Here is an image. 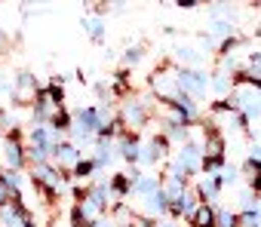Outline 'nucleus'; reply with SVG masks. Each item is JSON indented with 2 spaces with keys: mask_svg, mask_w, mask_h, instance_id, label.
I'll list each match as a JSON object with an SVG mask.
<instances>
[{
  "mask_svg": "<svg viewBox=\"0 0 261 227\" xmlns=\"http://www.w3.org/2000/svg\"><path fill=\"white\" fill-rule=\"evenodd\" d=\"M175 77H178V89H181V95H188V98H194V95H206V89H209L206 77H200V74H194V71H178Z\"/></svg>",
  "mask_w": 261,
  "mask_h": 227,
  "instance_id": "nucleus-1",
  "label": "nucleus"
},
{
  "mask_svg": "<svg viewBox=\"0 0 261 227\" xmlns=\"http://www.w3.org/2000/svg\"><path fill=\"white\" fill-rule=\"evenodd\" d=\"M237 95V104L249 114V117H261V89H249V86H240Z\"/></svg>",
  "mask_w": 261,
  "mask_h": 227,
  "instance_id": "nucleus-2",
  "label": "nucleus"
},
{
  "mask_svg": "<svg viewBox=\"0 0 261 227\" xmlns=\"http://www.w3.org/2000/svg\"><path fill=\"white\" fill-rule=\"evenodd\" d=\"M37 83H34V77L31 74H22L19 77V86L13 89V101L16 104H31V101H37Z\"/></svg>",
  "mask_w": 261,
  "mask_h": 227,
  "instance_id": "nucleus-3",
  "label": "nucleus"
},
{
  "mask_svg": "<svg viewBox=\"0 0 261 227\" xmlns=\"http://www.w3.org/2000/svg\"><path fill=\"white\" fill-rule=\"evenodd\" d=\"M53 163L59 166V172H62V169H77V166H80V151H77L74 145H65V141H62V145L53 151Z\"/></svg>",
  "mask_w": 261,
  "mask_h": 227,
  "instance_id": "nucleus-4",
  "label": "nucleus"
},
{
  "mask_svg": "<svg viewBox=\"0 0 261 227\" xmlns=\"http://www.w3.org/2000/svg\"><path fill=\"white\" fill-rule=\"evenodd\" d=\"M154 92H157L160 98H166V101H172V104H175V98L181 95V89H178V77L157 74V77H154Z\"/></svg>",
  "mask_w": 261,
  "mask_h": 227,
  "instance_id": "nucleus-5",
  "label": "nucleus"
},
{
  "mask_svg": "<svg viewBox=\"0 0 261 227\" xmlns=\"http://www.w3.org/2000/svg\"><path fill=\"white\" fill-rule=\"evenodd\" d=\"M145 117H148L145 104H139V101H129V104L123 107V117H120V123H123V126H133V129H139V126L145 123Z\"/></svg>",
  "mask_w": 261,
  "mask_h": 227,
  "instance_id": "nucleus-6",
  "label": "nucleus"
},
{
  "mask_svg": "<svg viewBox=\"0 0 261 227\" xmlns=\"http://www.w3.org/2000/svg\"><path fill=\"white\" fill-rule=\"evenodd\" d=\"M4 163L16 172V169H22V163H25V157H22V148H19V138L13 135V138H7V145H4Z\"/></svg>",
  "mask_w": 261,
  "mask_h": 227,
  "instance_id": "nucleus-7",
  "label": "nucleus"
},
{
  "mask_svg": "<svg viewBox=\"0 0 261 227\" xmlns=\"http://www.w3.org/2000/svg\"><path fill=\"white\" fill-rule=\"evenodd\" d=\"M215 215H218V209H215L212 203H203V206L194 212L191 224H194V227H215Z\"/></svg>",
  "mask_w": 261,
  "mask_h": 227,
  "instance_id": "nucleus-8",
  "label": "nucleus"
},
{
  "mask_svg": "<svg viewBox=\"0 0 261 227\" xmlns=\"http://www.w3.org/2000/svg\"><path fill=\"white\" fill-rule=\"evenodd\" d=\"M157 190H160V181L151 178V175H145V178L136 181V193H142V196H154Z\"/></svg>",
  "mask_w": 261,
  "mask_h": 227,
  "instance_id": "nucleus-9",
  "label": "nucleus"
},
{
  "mask_svg": "<svg viewBox=\"0 0 261 227\" xmlns=\"http://www.w3.org/2000/svg\"><path fill=\"white\" fill-rule=\"evenodd\" d=\"M237 227H261V212L255 209H246L237 215Z\"/></svg>",
  "mask_w": 261,
  "mask_h": 227,
  "instance_id": "nucleus-10",
  "label": "nucleus"
},
{
  "mask_svg": "<svg viewBox=\"0 0 261 227\" xmlns=\"http://www.w3.org/2000/svg\"><path fill=\"white\" fill-rule=\"evenodd\" d=\"M120 151H123V157H126V160H133V163H136V160H139V154H142V148H139V141H136V138H123V141H120Z\"/></svg>",
  "mask_w": 261,
  "mask_h": 227,
  "instance_id": "nucleus-11",
  "label": "nucleus"
},
{
  "mask_svg": "<svg viewBox=\"0 0 261 227\" xmlns=\"http://www.w3.org/2000/svg\"><path fill=\"white\" fill-rule=\"evenodd\" d=\"M215 227H237V215L227 212V209H218V215H215Z\"/></svg>",
  "mask_w": 261,
  "mask_h": 227,
  "instance_id": "nucleus-12",
  "label": "nucleus"
},
{
  "mask_svg": "<svg viewBox=\"0 0 261 227\" xmlns=\"http://www.w3.org/2000/svg\"><path fill=\"white\" fill-rule=\"evenodd\" d=\"M221 163H224V157H203V169H206V172L221 169Z\"/></svg>",
  "mask_w": 261,
  "mask_h": 227,
  "instance_id": "nucleus-13",
  "label": "nucleus"
},
{
  "mask_svg": "<svg viewBox=\"0 0 261 227\" xmlns=\"http://www.w3.org/2000/svg\"><path fill=\"white\" fill-rule=\"evenodd\" d=\"M249 71L255 74V80H261V55H258V52L249 55Z\"/></svg>",
  "mask_w": 261,
  "mask_h": 227,
  "instance_id": "nucleus-14",
  "label": "nucleus"
},
{
  "mask_svg": "<svg viewBox=\"0 0 261 227\" xmlns=\"http://www.w3.org/2000/svg\"><path fill=\"white\" fill-rule=\"evenodd\" d=\"M86 25H89V34H92L95 40H101V22H98V19H86Z\"/></svg>",
  "mask_w": 261,
  "mask_h": 227,
  "instance_id": "nucleus-15",
  "label": "nucleus"
},
{
  "mask_svg": "<svg viewBox=\"0 0 261 227\" xmlns=\"http://www.w3.org/2000/svg\"><path fill=\"white\" fill-rule=\"evenodd\" d=\"M212 86H215V92H218V95H224V92L230 89V83H227V77H224V74H221V77H215V83H212Z\"/></svg>",
  "mask_w": 261,
  "mask_h": 227,
  "instance_id": "nucleus-16",
  "label": "nucleus"
},
{
  "mask_svg": "<svg viewBox=\"0 0 261 227\" xmlns=\"http://www.w3.org/2000/svg\"><path fill=\"white\" fill-rule=\"evenodd\" d=\"M92 166H95V163H89V160H80V166H77L74 172H77V175L83 178V175H89V172H92Z\"/></svg>",
  "mask_w": 261,
  "mask_h": 227,
  "instance_id": "nucleus-17",
  "label": "nucleus"
},
{
  "mask_svg": "<svg viewBox=\"0 0 261 227\" xmlns=\"http://www.w3.org/2000/svg\"><path fill=\"white\" fill-rule=\"evenodd\" d=\"M139 59H142V52H139V49H126V62H129V65H136Z\"/></svg>",
  "mask_w": 261,
  "mask_h": 227,
  "instance_id": "nucleus-18",
  "label": "nucleus"
},
{
  "mask_svg": "<svg viewBox=\"0 0 261 227\" xmlns=\"http://www.w3.org/2000/svg\"><path fill=\"white\" fill-rule=\"evenodd\" d=\"M178 7H181V10H194V7H200V4H197V0H178Z\"/></svg>",
  "mask_w": 261,
  "mask_h": 227,
  "instance_id": "nucleus-19",
  "label": "nucleus"
},
{
  "mask_svg": "<svg viewBox=\"0 0 261 227\" xmlns=\"http://www.w3.org/2000/svg\"><path fill=\"white\" fill-rule=\"evenodd\" d=\"M95 227H114V221H95Z\"/></svg>",
  "mask_w": 261,
  "mask_h": 227,
  "instance_id": "nucleus-20",
  "label": "nucleus"
},
{
  "mask_svg": "<svg viewBox=\"0 0 261 227\" xmlns=\"http://www.w3.org/2000/svg\"><path fill=\"white\" fill-rule=\"evenodd\" d=\"M157 227H175V224H157Z\"/></svg>",
  "mask_w": 261,
  "mask_h": 227,
  "instance_id": "nucleus-21",
  "label": "nucleus"
}]
</instances>
